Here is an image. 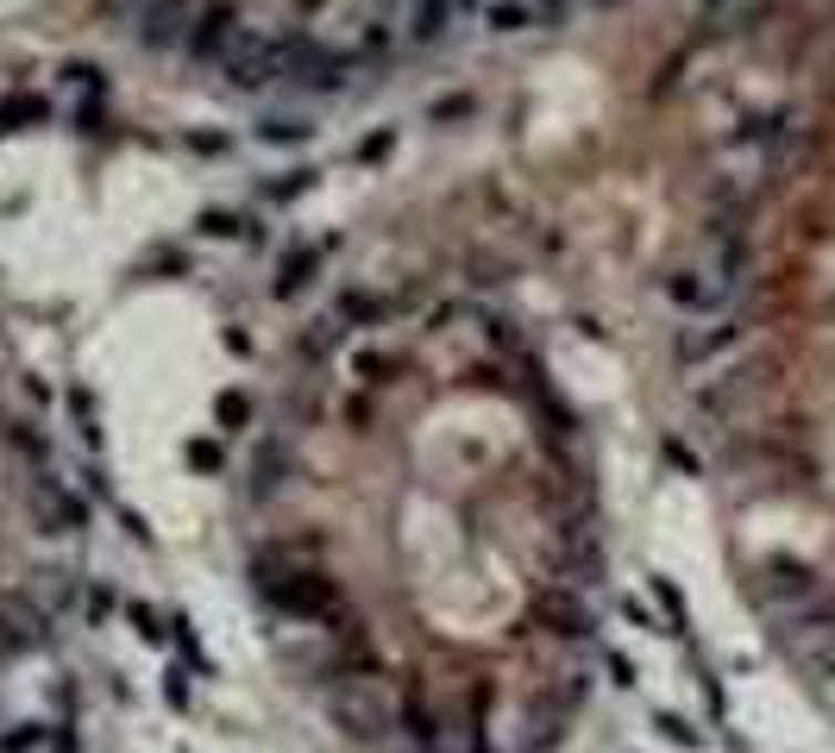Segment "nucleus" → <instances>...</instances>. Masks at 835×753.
<instances>
[{"label":"nucleus","mask_w":835,"mask_h":753,"mask_svg":"<svg viewBox=\"0 0 835 753\" xmlns=\"http://www.w3.org/2000/svg\"><path fill=\"white\" fill-rule=\"evenodd\" d=\"M804 138H811V126H804L797 107H766V114L741 119L735 133H722L717 151H710V176H703L710 208L717 213H754L760 201L792 176Z\"/></svg>","instance_id":"nucleus-1"},{"label":"nucleus","mask_w":835,"mask_h":753,"mask_svg":"<svg viewBox=\"0 0 835 753\" xmlns=\"http://www.w3.org/2000/svg\"><path fill=\"white\" fill-rule=\"evenodd\" d=\"M748 271H754V251H748V213H717V227L698 239V251L666 271V302H672L685 321L735 314L741 290H748Z\"/></svg>","instance_id":"nucleus-2"},{"label":"nucleus","mask_w":835,"mask_h":753,"mask_svg":"<svg viewBox=\"0 0 835 753\" xmlns=\"http://www.w3.org/2000/svg\"><path fill=\"white\" fill-rule=\"evenodd\" d=\"M295 39H302V32H290V25H276V20H239V32H233V44H227L220 70H227L233 88H271V82H290Z\"/></svg>","instance_id":"nucleus-3"},{"label":"nucleus","mask_w":835,"mask_h":753,"mask_svg":"<svg viewBox=\"0 0 835 753\" xmlns=\"http://www.w3.org/2000/svg\"><path fill=\"white\" fill-rule=\"evenodd\" d=\"M252 578H258V597L271 603V609H283V616H295V621H333V616H340L333 584L314 578L309 565L283 559V553H258Z\"/></svg>","instance_id":"nucleus-4"},{"label":"nucleus","mask_w":835,"mask_h":753,"mask_svg":"<svg viewBox=\"0 0 835 753\" xmlns=\"http://www.w3.org/2000/svg\"><path fill=\"white\" fill-rule=\"evenodd\" d=\"M823 597H829V584L816 578L804 559H766V565L754 572V603H760V616L779 621V628L804 621Z\"/></svg>","instance_id":"nucleus-5"},{"label":"nucleus","mask_w":835,"mask_h":753,"mask_svg":"<svg viewBox=\"0 0 835 753\" xmlns=\"http://www.w3.org/2000/svg\"><path fill=\"white\" fill-rule=\"evenodd\" d=\"M471 7L478 0H396L389 7V39H396V51H428L452 25L471 20Z\"/></svg>","instance_id":"nucleus-6"},{"label":"nucleus","mask_w":835,"mask_h":753,"mask_svg":"<svg viewBox=\"0 0 835 753\" xmlns=\"http://www.w3.org/2000/svg\"><path fill=\"white\" fill-rule=\"evenodd\" d=\"M565 20V0H478L471 25H484L490 39H528Z\"/></svg>","instance_id":"nucleus-7"},{"label":"nucleus","mask_w":835,"mask_h":753,"mask_svg":"<svg viewBox=\"0 0 835 753\" xmlns=\"http://www.w3.org/2000/svg\"><path fill=\"white\" fill-rule=\"evenodd\" d=\"M785 635V647H792L797 666H811L816 678H835V590L823 603H816L804 621H792V628H779Z\"/></svg>","instance_id":"nucleus-8"},{"label":"nucleus","mask_w":835,"mask_h":753,"mask_svg":"<svg viewBox=\"0 0 835 753\" xmlns=\"http://www.w3.org/2000/svg\"><path fill=\"white\" fill-rule=\"evenodd\" d=\"M208 0H133V25L145 44H182Z\"/></svg>","instance_id":"nucleus-9"},{"label":"nucleus","mask_w":835,"mask_h":753,"mask_svg":"<svg viewBox=\"0 0 835 753\" xmlns=\"http://www.w3.org/2000/svg\"><path fill=\"white\" fill-rule=\"evenodd\" d=\"M741 339H748L741 308L735 314H717V321H691V327L679 333V358H685V365H717V358L741 352Z\"/></svg>","instance_id":"nucleus-10"},{"label":"nucleus","mask_w":835,"mask_h":753,"mask_svg":"<svg viewBox=\"0 0 835 753\" xmlns=\"http://www.w3.org/2000/svg\"><path fill=\"white\" fill-rule=\"evenodd\" d=\"M773 13V0H698V39H741Z\"/></svg>","instance_id":"nucleus-11"},{"label":"nucleus","mask_w":835,"mask_h":753,"mask_svg":"<svg viewBox=\"0 0 835 753\" xmlns=\"http://www.w3.org/2000/svg\"><path fill=\"white\" fill-rule=\"evenodd\" d=\"M239 20H246V13H239L233 0H208V7H201V20H195V32L182 39V44H189V57L220 63V57H227V44H233V32H239Z\"/></svg>","instance_id":"nucleus-12"},{"label":"nucleus","mask_w":835,"mask_h":753,"mask_svg":"<svg viewBox=\"0 0 835 753\" xmlns=\"http://www.w3.org/2000/svg\"><path fill=\"white\" fill-rule=\"evenodd\" d=\"M44 640V621L25 609V603H13V597H0V659H20V653H32Z\"/></svg>","instance_id":"nucleus-13"},{"label":"nucleus","mask_w":835,"mask_h":753,"mask_svg":"<svg viewBox=\"0 0 835 753\" xmlns=\"http://www.w3.org/2000/svg\"><path fill=\"white\" fill-rule=\"evenodd\" d=\"M32 509H39V515H44L51 527H58V534H76V527L88 522L82 496H70V490H63V483H51V478H44L39 490H32Z\"/></svg>","instance_id":"nucleus-14"},{"label":"nucleus","mask_w":835,"mask_h":753,"mask_svg":"<svg viewBox=\"0 0 835 753\" xmlns=\"http://www.w3.org/2000/svg\"><path fill=\"white\" fill-rule=\"evenodd\" d=\"M541 616L553 621V635H565V640H584L591 628H597V621H591V609H584L572 590H553V597L541 603Z\"/></svg>","instance_id":"nucleus-15"},{"label":"nucleus","mask_w":835,"mask_h":753,"mask_svg":"<svg viewBox=\"0 0 835 753\" xmlns=\"http://www.w3.org/2000/svg\"><path fill=\"white\" fill-rule=\"evenodd\" d=\"M321 258H327V245H302L283 258V271H276V295H295V290H309L314 271H321Z\"/></svg>","instance_id":"nucleus-16"},{"label":"nucleus","mask_w":835,"mask_h":753,"mask_svg":"<svg viewBox=\"0 0 835 753\" xmlns=\"http://www.w3.org/2000/svg\"><path fill=\"white\" fill-rule=\"evenodd\" d=\"M44 119H51V101H39V95H0V133L44 126Z\"/></svg>","instance_id":"nucleus-17"},{"label":"nucleus","mask_w":835,"mask_h":753,"mask_svg":"<svg viewBox=\"0 0 835 753\" xmlns=\"http://www.w3.org/2000/svg\"><path fill=\"white\" fill-rule=\"evenodd\" d=\"M215 427H220V433H246V427H252V396L220 389V396H215Z\"/></svg>","instance_id":"nucleus-18"},{"label":"nucleus","mask_w":835,"mask_h":753,"mask_svg":"<svg viewBox=\"0 0 835 753\" xmlns=\"http://www.w3.org/2000/svg\"><path fill=\"white\" fill-rule=\"evenodd\" d=\"M201 232H208V239H258V220L215 208V213H201Z\"/></svg>","instance_id":"nucleus-19"},{"label":"nucleus","mask_w":835,"mask_h":753,"mask_svg":"<svg viewBox=\"0 0 835 753\" xmlns=\"http://www.w3.org/2000/svg\"><path fill=\"white\" fill-rule=\"evenodd\" d=\"M126 621H133V635L152 640V647H164V640H170V628H164V616H157L152 603H133V609H126Z\"/></svg>","instance_id":"nucleus-20"},{"label":"nucleus","mask_w":835,"mask_h":753,"mask_svg":"<svg viewBox=\"0 0 835 753\" xmlns=\"http://www.w3.org/2000/svg\"><path fill=\"white\" fill-rule=\"evenodd\" d=\"M352 370H358V384H365V389H377V384H384V370H389V358H384V352H358Z\"/></svg>","instance_id":"nucleus-21"},{"label":"nucleus","mask_w":835,"mask_h":753,"mask_svg":"<svg viewBox=\"0 0 835 753\" xmlns=\"http://www.w3.org/2000/svg\"><path fill=\"white\" fill-rule=\"evenodd\" d=\"M264 145H295V138H309V126H290V119H271V126H258Z\"/></svg>","instance_id":"nucleus-22"},{"label":"nucleus","mask_w":835,"mask_h":753,"mask_svg":"<svg viewBox=\"0 0 835 753\" xmlns=\"http://www.w3.org/2000/svg\"><path fill=\"white\" fill-rule=\"evenodd\" d=\"M654 597H660V609L672 616V635H679V628H685V603H679V590H672L666 578H654Z\"/></svg>","instance_id":"nucleus-23"},{"label":"nucleus","mask_w":835,"mask_h":753,"mask_svg":"<svg viewBox=\"0 0 835 753\" xmlns=\"http://www.w3.org/2000/svg\"><path fill=\"white\" fill-rule=\"evenodd\" d=\"M39 741H44V722H20V729L7 734L0 747H7V753H25V747H39Z\"/></svg>","instance_id":"nucleus-24"},{"label":"nucleus","mask_w":835,"mask_h":753,"mask_svg":"<svg viewBox=\"0 0 835 753\" xmlns=\"http://www.w3.org/2000/svg\"><path fill=\"white\" fill-rule=\"evenodd\" d=\"M660 734H666V741H679V747H698V741H703V734L691 729V722H679V715H660Z\"/></svg>","instance_id":"nucleus-25"},{"label":"nucleus","mask_w":835,"mask_h":753,"mask_svg":"<svg viewBox=\"0 0 835 753\" xmlns=\"http://www.w3.org/2000/svg\"><path fill=\"white\" fill-rule=\"evenodd\" d=\"M189 464L195 471H220V446L215 440H189Z\"/></svg>","instance_id":"nucleus-26"},{"label":"nucleus","mask_w":835,"mask_h":753,"mask_svg":"<svg viewBox=\"0 0 835 753\" xmlns=\"http://www.w3.org/2000/svg\"><path fill=\"white\" fill-rule=\"evenodd\" d=\"M107 609H114V590H101V584H95V590H88V621H101Z\"/></svg>","instance_id":"nucleus-27"},{"label":"nucleus","mask_w":835,"mask_h":753,"mask_svg":"<svg viewBox=\"0 0 835 753\" xmlns=\"http://www.w3.org/2000/svg\"><path fill=\"white\" fill-rule=\"evenodd\" d=\"M164 697H170L176 710H182V703H189V684H182V672H170V678H164Z\"/></svg>","instance_id":"nucleus-28"},{"label":"nucleus","mask_w":835,"mask_h":753,"mask_svg":"<svg viewBox=\"0 0 835 753\" xmlns=\"http://www.w3.org/2000/svg\"><path fill=\"white\" fill-rule=\"evenodd\" d=\"M609 672H616V684H635V666H628L622 653H609Z\"/></svg>","instance_id":"nucleus-29"},{"label":"nucleus","mask_w":835,"mask_h":753,"mask_svg":"<svg viewBox=\"0 0 835 753\" xmlns=\"http://www.w3.org/2000/svg\"><path fill=\"white\" fill-rule=\"evenodd\" d=\"M321 7H327V0H295V13H321Z\"/></svg>","instance_id":"nucleus-30"}]
</instances>
